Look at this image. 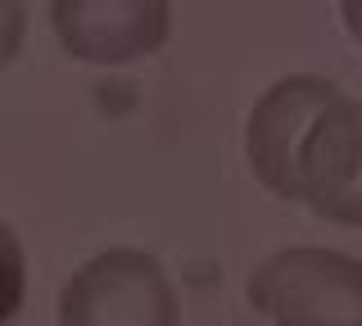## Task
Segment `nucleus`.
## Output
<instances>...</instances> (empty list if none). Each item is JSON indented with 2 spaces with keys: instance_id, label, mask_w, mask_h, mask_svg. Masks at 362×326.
Returning <instances> with one entry per match:
<instances>
[{
  "instance_id": "4",
  "label": "nucleus",
  "mask_w": 362,
  "mask_h": 326,
  "mask_svg": "<svg viewBox=\"0 0 362 326\" xmlns=\"http://www.w3.org/2000/svg\"><path fill=\"white\" fill-rule=\"evenodd\" d=\"M299 204L339 227H362V100L339 91L299 150Z\"/></svg>"
},
{
  "instance_id": "8",
  "label": "nucleus",
  "mask_w": 362,
  "mask_h": 326,
  "mask_svg": "<svg viewBox=\"0 0 362 326\" xmlns=\"http://www.w3.org/2000/svg\"><path fill=\"white\" fill-rule=\"evenodd\" d=\"M339 14H344V28H349V37L362 46V0H344L339 5Z\"/></svg>"
},
{
  "instance_id": "5",
  "label": "nucleus",
  "mask_w": 362,
  "mask_h": 326,
  "mask_svg": "<svg viewBox=\"0 0 362 326\" xmlns=\"http://www.w3.org/2000/svg\"><path fill=\"white\" fill-rule=\"evenodd\" d=\"M173 9L163 0H54L50 28L68 59L132 64L168 41Z\"/></svg>"
},
{
  "instance_id": "6",
  "label": "nucleus",
  "mask_w": 362,
  "mask_h": 326,
  "mask_svg": "<svg viewBox=\"0 0 362 326\" xmlns=\"http://www.w3.org/2000/svg\"><path fill=\"white\" fill-rule=\"evenodd\" d=\"M23 290H28V258H23L18 231L0 218V326L23 308Z\"/></svg>"
},
{
  "instance_id": "2",
  "label": "nucleus",
  "mask_w": 362,
  "mask_h": 326,
  "mask_svg": "<svg viewBox=\"0 0 362 326\" xmlns=\"http://www.w3.org/2000/svg\"><path fill=\"white\" fill-rule=\"evenodd\" d=\"M54 326H177V290L154 254L113 245L64 281Z\"/></svg>"
},
{
  "instance_id": "7",
  "label": "nucleus",
  "mask_w": 362,
  "mask_h": 326,
  "mask_svg": "<svg viewBox=\"0 0 362 326\" xmlns=\"http://www.w3.org/2000/svg\"><path fill=\"white\" fill-rule=\"evenodd\" d=\"M23 32H28V9L18 0H0V73L18 59Z\"/></svg>"
},
{
  "instance_id": "3",
  "label": "nucleus",
  "mask_w": 362,
  "mask_h": 326,
  "mask_svg": "<svg viewBox=\"0 0 362 326\" xmlns=\"http://www.w3.org/2000/svg\"><path fill=\"white\" fill-rule=\"evenodd\" d=\"M339 95L335 82L313 73H290L281 82H272L263 95L254 100L245 122V159L254 168V177L263 182L276 199L299 204V150L303 136L317 122L326 105Z\"/></svg>"
},
{
  "instance_id": "1",
  "label": "nucleus",
  "mask_w": 362,
  "mask_h": 326,
  "mask_svg": "<svg viewBox=\"0 0 362 326\" xmlns=\"http://www.w3.org/2000/svg\"><path fill=\"white\" fill-rule=\"evenodd\" d=\"M249 308L272 326H362V258L290 245L249 276Z\"/></svg>"
}]
</instances>
